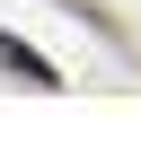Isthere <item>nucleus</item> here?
<instances>
[{
  "mask_svg": "<svg viewBox=\"0 0 141 149\" xmlns=\"http://www.w3.org/2000/svg\"><path fill=\"white\" fill-rule=\"evenodd\" d=\"M0 70H18V79L27 88H62V70L35 53V44H18V35H0Z\"/></svg>",
  "mask_w": 141,
  "mask_h": 149,
  "instance_id": "nucleus-1",
  "label": "nucleus"
}]
</instances>
